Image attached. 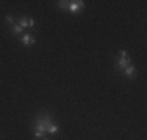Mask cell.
Listing matches in <instances>:
<instances>
[{
	"instance_id": "6",
	"label": "cell",
	"mask_w": 147,
	"mask_h": 140,
	"mask_svg": "<svg viewBox=\"0 0 147 140\" xmlns=\"http://www.w3.org/2000/svg\"><path fill=\"white\" fill-rule=\"evenodd\" d=\"M58 131H59V126L55 123V121L49 125V128H47V134H50V135H52V134H57Z\"/></svg>"
},
{
	"instance_id": "4",
	"label": "cell",
	"mask_w": 147,
	"mask_h": 140,
	"mask_svg": "<svg viewBox=\"0 0 147 140\" xmlns=\"http://www.w3.org/2000/svg\"><path fill=\"white\" fill-rule=\"evenodd\" d=\"M34 42H36V37H34V34H31V33H24L22 36H20V44H22L24 47H30V45H33Z\"/></svg>"
},
{
	"instance_id": "12",
	"label": "cell",
	"mask_w": 147,
	"mask_h": 140,
	"mask_svg": "<svg viewBox=\"0 0 147 140\" xmlns=\"http://www.w3.org/2000/svg\"><path fill=\"white\" fill-rule=\"evenodd\" d=\"M42 140H49V139H42Z\"/></svg>"
},
{
	"instance_id": "2",
	"label": "cell",
	"mask_w": 147,
	"mask_h": 140,
	"mask_svg": "<svg viewBox=\"0 0 147 140\" xmlns=\"http://www.w3.org/2000/svg\"><path fill=\"white\" fill-rule=\"evenodd\" d=\"M131 64V59L130 56H128L127 50H121L119 51V58L116 59V62H114V67H116V70H119V72H122L127 65Z\"/></svg>"
},
{
	"instance_id": "1",
	"label": "cell",
	"mask_w": 147,
	"mask_h": 140,
	"mask_svg": "<svg viewBox=\"0 0 147 140\" xmlns=\"http://www.w3.org/2000/svg\"><path fill=\"white\" fill-rule=\"evenodd\" d=\"M50 123H53V115L49 114V112H38L33 118V123H31L34 139H39V140L45 139V135H47V128Z\"/></svg>"
},
{
	"instance_id": "7",
	"label": "cell",
	"mask_w": 147,
	"mask_h": 140,
	"mask_svg": "<svg viewBox=\"0 0 147 140\" xmlns=\"http://www.w3.org/2000/svg\"><path fill=\"white\" fill-rule=\"evenodd\" d=\"M11 33L13 34H16V36H19V34H24L25 33V30H22L17 23H14V25H11Z\"/></svg>"
},
{
	"instance_id": "11",
	"label": "cell",
	"mask_w": 147,
	"mask_h": 140,
	"mask_svg": "<svg viewBox=\"0 0 147 140\" xmlns=\"http://www.w3.org/2000/svg\"><path fill=\"white\" fill-rule=\"evenodd\" d=\"M34 27V19H31V17H30V19H28V28H33Z\"/></svg>"
},
{
	"instance_id": "3",
	"label": "cell",
	"mask_w": 147,
	"mask_h": 140,
	"mask_svg": "<svg viewBox=\"0 0 147 140\" xmlns=\"http://www.w3.org/2000/svg\"><path fill=\"white\" fill-rule=\"evenodd\" d=\"M83 8H85V2H83V0H71V2H69L67 11L72 13V14H77V13L82 11Z\"/></svg>"
},
{
	"instance_id": "5",
	"label": "cell",
	"mask_w": 147,
	"mask_h": 140,
	"mask_svg": "<svg viewBox=\"0 0 147 140\" xmlns=\"http://www.w3.org/2000/svg\"><path fill=\"white\" fill-rule=\"evenodd\" d=\"M124 75H125V78H128V79H135V75H136V69H135V65L130 64V65H127L124 70Z\"/></svg>"
},
{
	"instance_id": "8",
	"label": "cell",
	"mask_w": 147,
	"mask_h": 140,
	"mask_svg": "<svg viewBox=\"0 0 147 140\" xmlns=\"http://www.w3.org/2000/svg\"><path fill=\"white\" fill-rule=\"evenodd\" d=\"M17 25H19L22 30H25V28H28V19L27 17H20L19 20H17Z\"/></svg>"
},
{
	"instance_id": "9",
	"label": "cell",
	"mask_w": 147,
	"mask_h": 140,
	"mask_svg": "<svg viewBox=\"0 0 147 140\" xmlns=\"http://www.w3.org/2000/svg\"><path fill=\"white\" fill-rule=\"evenodd\" d=\"M58 8L59 9H67L69 8V2H67V0H59V2H58Z\"/></svg>"
},
{
	"instance_id": "10",
	"label": "cell",
	"mask_w": 147,
	"mask_h": 140,
	"mask_svg": "<svg viewBox=\"0 0 147 140\" xmlns=\"http://www.w3.org/2000/svg\"><path fill=\"white\" fill-rule=\"evenodd\" d=\"M5 20H6V23H9V25H14V16H11V14H6V16H5Z\"/></svg>"
}]
</instances>
